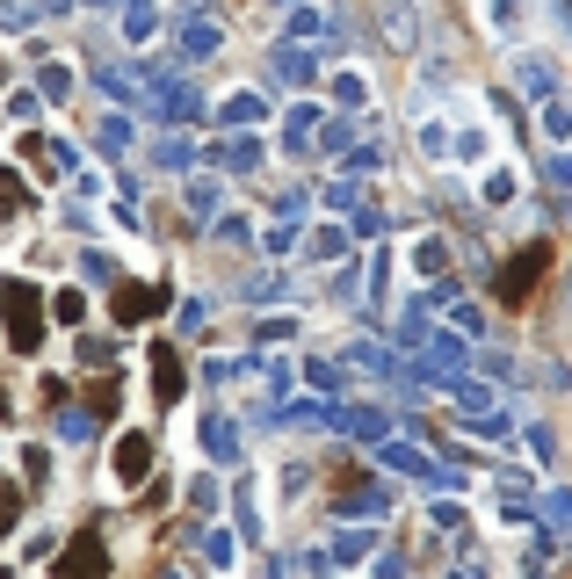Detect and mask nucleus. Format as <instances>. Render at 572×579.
<instances>
[{"instance_id": "5", "label": "nucleus", "mask_w": 572, "mask_h": 579, "mask_svg": "<svg viewBox=\"0 0 572 579\" xmlns=\"http://www.w3.org/2000/svg\"><path fill=\"white\" fill-rule=\"evenodd\" d=\"M145 478H153V442L124 435V442H116V485H145Z\"/></svg>"}, {"instance_id": "8", "label": "nucleus", "mask_w": 572, "mask_h": 579, "mask_svg": "<svg viewBox=\"0 0 572 579\" xmlns=\"http://www.w3.org/2000/svg\"><path fill=\"white\" fill-rule=\"evenodd\" d=\"M22 210H29V189H22L8 167H0V218H22Z\"/></svg>"}, {"instance_id": "6", "label": "nucleus", "mask_w": 572, "mask_h": 579, "mask_svg": "<svg viewBox=\"0 0 572 579\" xmlns=\"http://www.w3.org/2000/svg\"><path fill=\"white\" fill-rule=\"evenodd\" d=\"M102 558H109V551H102V536H95V529L73 536L66 551H58V565H66V572H87V565H102Z\"/></svg>"}, {"instance_id": "2", "label": "nucleus", "mask_w": 572, "mask_h": 579, "mask_svg": "<svg viewBox=\"0 0 572 579\" xmlns=\"http://www.w3.org/2000/svg\"><path fill=\"white\" fill-rule=\"evenodd\" d=\"M0 319H8L15 355H37L44 348V297L29 290V283H0Z\"/></svg>"}, {"instance_id": "4", "label": "nucleus", "mask_w": 572, "mask_h": 579, "mask_svg": "<svg viewBox=\"0 0 572 579\" xmlns=\"http://www.w3.org/2000/svg\"><path fill=\"white\" fill-rule=\"evenodd\" d=\"M153 391H160V406H174L189 391V362H182V348H153Z\"/></svg>"}, {"instance_id": "1", "label": "nucleus", "mask_w": 572, "mask_h": 579, "mask_svg": "<svg viewBox=\"0 0 572 579\" xmlns=\"http://www.w3.org/2000/svg\"><path fill=\"white\" fill-rule=\"evenodd\" d=\"M551 268H558V247H551V239H536V247H522V254H515V261H507L500 276H493V304H507V312H522V304L536 297V283H544Z\"/></svg>"}, {"instance_id": "7", "label": "nucleus", "mask_w": 572, "mask_h": 579, "mask_svg": "<svg viewBox=\"0 0 572 579\" xmlns=\"http://www.w3.org/2000/svg\"><path fill=\"white\" fill-rule=\"evenodd\" d=\"M15 514H22V485H15V478H0V543L15 536Z\"/></svg>"}, {"instance_id": "3", "label": "nucleus", "mask_w": 572, "mask_h": 579, "mask_svg": "<svg viewBox=\"0 0 572 579\" xmlns=\"http://www.w3.org/2000/svg\"><path fill=\"white\" fill-rule=\"evenodd\" d=\"M160 312H167V290H153V283L109 290V319H116V326H145V319H160Z\"/></svg>"}, {"instance_id": "9", "label": "nucleus", "mask_w": 572, "mask_h": 579, "mask_svg": "<svg viewBox=\"0 0 572 579\" xmlns=\"http://www.w3.org/2000/svg\"><path fill=\"white\" fill-rule=\"evenodd\" d=\"M87 399H95V413H116V377H109V384L87 377Z\"/></svg>"}]
</instances>
